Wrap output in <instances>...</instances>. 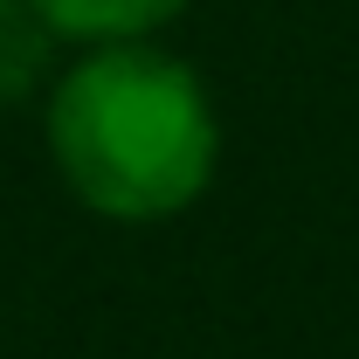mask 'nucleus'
Returning a JSON list of instances; mask_svg holds the SVG:
<instances>
[{"label": "nucleus", "mask_w": 359, "mask_h": 359, "mask_svg": "<svg viewBox=\"0 0 359 359\" xmlns=\"http://www.w3.org/2000/svg\"><path fill=\"white\" fill-rule=\"evenodd\" d=\"M55 42H138L173 28L187 0H21Z\"/></svg>", "instance_id": "obj_2"}, {"label": "nucleus", "mask_w": 359, "mask_h": 359, "mask_svg": "<svg viewBox=\"0 0 359 359\" xmlns=\"http://www.w3.org/2000/svg\"><path fill=\"white\" fill-rule=\"evenodd\" d=\"M48 48H55V35L21 0H7L0 7V104H21L48 83Z\"/></svg>", "instance_id": "obj_3"}, {"label": "nucleus", "mask_w": 359, "mask_h": 359, "mask_svg": "<svg viewBox=\"0 0 359 359\" xmlns=\"http://www.w3.org/2000/svg\"><path fill=\"white\" fill-rule=\"evenodd\" d=\"M42 138L55 180L104 222H173L187 215L222 166V118L194 62L159 35L83 42L76 62L48 76Z\"/></svg>", "instance_id": "obj_1"}, {"label": "nucleus", "mask_w": 359, "mask_h": 359, "mask_svg": "<svg viewBox=\"0 0 359 359\" xmlns=\"http://www.w3.org/2000/svg\"><path fill=\"white\" fill-rule=\"evenodd\" d=\"M0 7H7V0H0Z\"/></svg>", "instance_id": "obj_4"}]
</instances>
